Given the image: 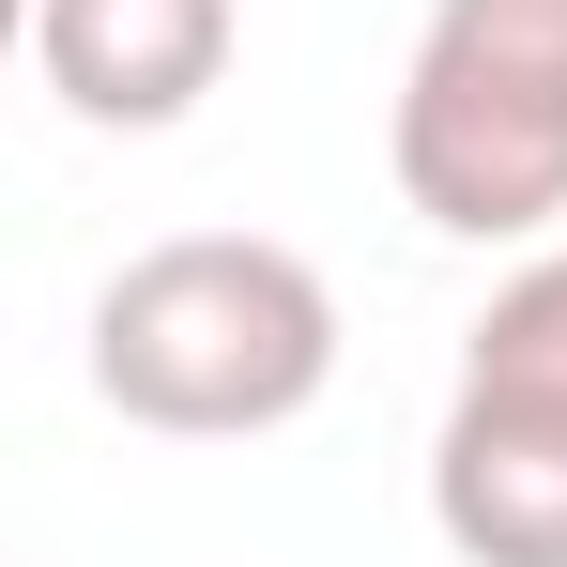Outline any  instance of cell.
<instances>
[{"label": "cell", "mask_w": 567, "mask_h": 567, "mask_svg": "<svg viewBox=\"0 0 567 567\" xmlns=\"http://www.w3.org/2000/svg\"><path fill=\"white\" fill-rule=\"evenodd\" d=\"M338 383V291L277 230H169L93 291V399L169 445L291 430Z\"/></svg>", "instance_id": "obj_1"}, {"label": "cell", "mask_w": 567, "mask_h": 567, "mask_svg": "<svg viewBox=\"0 0 567 567\" xmlns=\"http://www.w3.org/2000/svg\"><path fill=\"white\" fill-rule=\"evenodd\" d=\"M383 169L461 246H537L567 215V0H430Z\"/></svg>", "instance_id": "obj_2"}, {"label": "cell", "mask_w": 567, "mask_h": 567, "mask_svg": "<svg viewBox=\"0 0 567 567\" xmlns=\"http://www.w3.org/2000/svg\"><path fill=\"white\" fill-rule=\"evenodd\" d=\"M31 62L78 123L154 138L230 78V0H31Z\"/></svg>", "instance_id": "obj_3"}, {"label": "cell", "mask_w": 567, "mask_h": 567, "mask_svg": "<svg viewBox=\"0 0 567 567\" xmlns=\"http://www.w3.org/2000/svg\"><path fill=\"white\" fill-rule=\"evenodd\" d=\"M430 522L461 567H567V414L461 383L430 430Z\"/></svg>", "instance_id": "obj_4"}, {"label": "cell", "mask_w": 567, "mask_h": 567, "mask_svg": "<svg viewBox=\"0 0 567 567\" xmlns=\"http://www.w3.org/2000/svg\"><path fill=\"white\" fill-rule=\"evenodd\" d=\"M461 383H491V399H553V414H567V246H537L522 277L475 307Z\"/></svg>", "instance_id": "obj_5"}]
</instances>
